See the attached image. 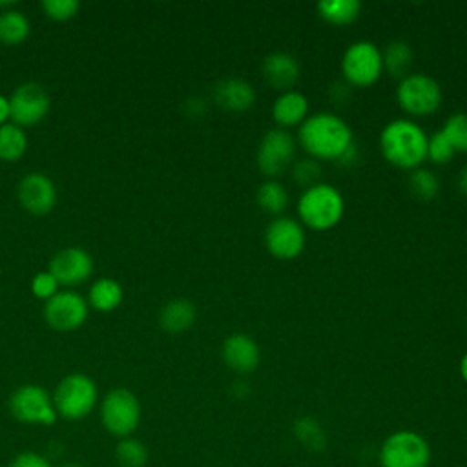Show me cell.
I'll return each instance as SVG.
<instances>
[{
  "label": "cell",
  "mask_w": 467,
  "mask_h": 467,
  "mask_svg": "<svg viewBox=\"0 0 467 467\" xmlns=\"http://www.w3.org/2000/svg\"><path fill=\"white\" fill-rule=\"evenodd\" d=\"M115 458L120 467H144L148 462V449L137 438H122L115 447Z\"/></svg>",
  "instance_id": "28"
},
{
  "label": "cell",
  "mask_w": 467,
  "mask_h": 467,
  "mask_svg": "<svg viewBox=\"0 0 467 467\" xmlns=\"http://www.w3.org/2000/svg\"><path fill=\"white\" fill-rule=\"evenodd\" d=\"M292 434H294L296 441L310 452H321L327 449V443H328L327 432H325L323 425L319 423V420H316L314 416L296 418V421L292 425Z\"/></svg>",
  "instance_id": "21"
},
{
  "label": "cell",
  "mask_w": 467,
  "mask_h": 467,
  "mask_svg": "<svg viewBox=\"0 0 467 467\" xmlns=\"http://www.w3.org/2000/svg\"><path fill=\"white\" fill-rule=\"evenodd\" d=\"M441 131L451 140L456 151H467V113H452L443 124Z\"/></svg>",
  "instance_id": "30"
},
{
  "label": "cell",
  "mask_w": 467,
  "mask_h": 467,
  "mask_svg": "<svg viewBox=\"0 0 467 467\" xmlns=\"http://www.w3.org/2000/svg\"><path fill=\"white\" fill-rule=\"evenodd\" d=\"M257 204L261 206V210H265L266 213H281L286 204H288V193L285 190V186L274 179L265 181L259 190H257Z\"/></svg>",
  "instance_id": "27"
},
{
  "label": "cell",
  "mask_w": 467,
  "mask_h": 467,
  "mask_svg": "<svg viewBox=\"0 0 467 467\" xmlns=\"http://www.w3.org/2000/svg\"><path fill=\"white\" fill-rule=\"evenodd\" d=\"M306 113H308V100L301 91H296V89L283 91L274 100V106H272V117L283 128L303 124V120L306 119Z\"/></svg>",
  "instance_id": "19"
},
{
  "label": "cell",
  "mask_w": 467,
  "mask_h": 467,
  "mask_svg": "<svg viewBox=\"0 0 467 467\" xmlns=\"http://www.w3.org/2000/svg\"><path fill=\"white\" fill-rule=\"evenodd\" d=\"M9 467H53V465L46 456L33 452V451H26V452H20L18 456H15L9 463Z\"/></svg>",
  "instance_id": "35"
},
{
  "label": "cell",
  "mask_w": 467,
  "mask_h": 467,
  "mask_svg": "<svg viewBox=\"0 0 467 467\" xmlns=\"http://www.w3.org/2000/svg\"><path fill=\"white\" fill-rule=\"evenodd\" d=\"M11 414L31 425H53L58 418L53 398L38 385H22L9 398Z\"/></svg>",
  "instance_id": "9"
},
{
  "label": "cell",
  "mask_w": 467,
  "mask_h": 467,
  "mask_svg": "<svg viewBox=\"0 0 467 467\" xmlns=\"http://www.w3.org/2000/svg\"><path fill=\"white\" fill-rule=\"evenodd\" d=\"M341 71L348 86H372L383 71L381 51L378 49L376 44L368 40H358L350 44L343 53Z\"/></svg>",
  "instance_id": "7"
},
{
  "label": "cell",
  "mask_w": 467,
  "mask_h": 467,
  "mask_svg": "<svg viewBox=\"0 0 467 467\" xmlns=\"http://www.w3.org/2000/svg\"><path fill=\"white\" fill-rule=\"evenodd\" d=\"M299 142L314 159H341L354 144L348 124L334 113H316L303 120Z\"/></svg>",
  "instance_id": "1"
},
{
  "label": "cell",
  "mask_w": 467,
  "mask_h": 467,
  "mask_svg": "<svg viewBox=\"0 0 467 467\" xmlns=\"http://www.w3.org/2000/svg\"><path fill=\"white\" fill-rule=\"evenodd\" d=\"M27 148V137L24 130L16 124L0 126V159L2 161H18Z\"/></svg>",
  "instance_id": "26"
},
{
  "label": "cell",
  "mask_w": 467,
  "mask_h": 467,
  "mask_svg": "<svg viewBox=\"0 0 467 467\" xmlns=\"http://www.w3.org/2000/svg\"><path fill=\"white\" fill-rule=\"evenodd\" d=\"M301 67L294 55L286 51L268 53L263 60V77L265 80L281 91H290L299 80Z\"/></svg>",
  "instance_id": "17"
},
{
  "label": "cell",
  "mask_w": 467,
  "mask_h": 467,
  "mask_svg": "<svg viewBox=\"0 0 467 467\" xmlns=\"http://www.w3.org/2000/svg\"><path fill=\"white\" fill-rule=\"evenodd\" d=\"M458 190L467 195V164L462 168L460 175H458Z\"/></svg>",
  "instance_id": "37"
},
{
  "label": "cell",
  "mask_w": 467,
  "mask_h": 467,
  "mask_svg": "<svg viewBox=\"0 0 467 467\" xmlns=\"http://www.w3.org/2000/svg\"><path fill=\"white\" fill-rule=\"evenodd\" d=\"M296 155V142L294 137L283 130H268L257 148V166L266 177H277L281 175Z\"/></svg>",
  "instance_id": "10"
},
{
  "label": "cell",
  "mask_w": 467,
  "mask_h": 467,
  "mask_svg": "<svg viewBox=\"0 0 467 467\" xmlns=\"http://www.w3.org/2000/svg\"><path fill=\"white\" fill-rule=\"evenodd\" d=\"M345 212V202L337 188L327 182H317L305 188L297 201V213L301 221L317 232L334 228Z\"/></svg>",
  "instance_id": "3"
},
{
  "label": "cell",
  "mask_w": 467,
  "mask_h": 467,
  "mask_svg": "<svg viewBox=\"0 0 467 467\" xmlns=\"http://www.w3.org/2000/svg\"><path fill=\"white\" fill-rule=\"evenodd\" d=\"M213 100L224 109L244 111L254 104L255 91L248 80L230 77V78H223L215 84Z\"/></svg>",
  "instance_id": "18"
},
{
  "label": "cell",
  "mask_w": 467,
  "mask_h": 467,
  "mask_svg": "<svg viewBox=\"0 0 467 467\" xmlns=\"http://www.w3.org/2000/svg\"><path fill=\"white\" fill-rule=\"evenodd\" d=\"M9 119V99L0 95V126Z\"/></svg>",
  "instance_id": "36"
},
{
  "label": "cell",
  "mask_w": 467,
  "mask_h": 467,
  "mask_svg": "<svg viewBox=\"0 0 467 467\" xmlns=\"http://www.w3.org/2000/svg\"><path fill=\"white\" fill-rule=\"evenodd\" d=\"M460 376H462V379L467 383V352L463 354V358H462V361H460Z\"/></svg>",
  "instance_id": "38"
},
{
  "label": "cell",
  "mask_w": 467,
  "mask_h": 467,
  "mask_svg": "<svg viewBox=\"0 0 467 467\" xmlns=\"http://www.w3.org/2000/svg\"><path fill=\"white\" fill-rule=\"evenodd\" d=\"M383 69H387L392 77H407L409 67L412 64V47L405 40H392L381 53Z\"/></svg>",
  "instance_id": "24"
},
{
  "label": "cell",
  "mask_w": 467,
  "mask_h": 467,
  "mask_svg": "<svg viewBox=\"0 0 467 467\" xmlns=\"http://www.w3.org/2000/svg\"><path fill=\"white\" fill-rule=\"evenodd\" d=\"M431 445L416 431L401 429L390 432L378 452L381 467H429Z\"/></svg>",
  "instance_id": "4"
},
{
  "label": "cell",
  "mask_w": 467,
  "mask_h": 467,
  "mask_svg": "<svg viewBox=\"0 0 467 467\" xmlns=\"http://www.w3.org/2000/svg\"><path fill=\"white\" fill-rule=\"evenodd\" d=\"M265 244L277 259H294L305 248V230L292 217H275L265 230Z\"/></svg>",
  "instance_id": "12"
},
{
  "label": "cell",
  "mask_w": 467,
  "mask_h": 467,
  "mask_svg": "<svg viewBox=\"0 0 467 467\" xmlns=\"http://www.w3.org/2000/svg\"><path fill=\"white\" fill-rule=\"evenodd\" d=\"M62 467H86V465L77 463V462H69V463H66V465H62Z\"/></svg>",
  "instance_id": "39"
},
{
  "label": "cell",
  "mask_w": 467,
  "mask_h": 467,
  "mask_svg": "<svg viewBox=\"0 0 467 467\" xmlns=\"http://www.w3.org/2000/svg\"><path fill=\"white\" fill-rule=\"evenodd\" d=\"M409 190L420 197V199H432L436 197L438 190H440V182L438 177L425 168H416L412 170V173L409 175Z\"/></svg>",
  "instance_id": "29"
},
{
  "label": "cell",
  "mask_w": 467,
  "mask_h": 467,
  "mask_svg": "<svg viewBox=\"0 0 467 467\" xmlns=\"http://www.w3.org/2000/svg\"><path fill=\"white\" fill-rule=\"evenodd\" d=\"M18 201L22 208L35 215H46L49 213L57 204V188L53 181L38 171L27 173L18 182Z\"/></svg>",
  "instance_id": "14"
},
{
  "label": "cell",
  "mask_w": 467,
  "mask_h": 467,
  "mask_svg": "<svg viewBox=\"0 0 467 467\" xmlns=\"http://www.w3.org/2000/svg\"><path fill=\"white\" fill-rule=\"evenodd\" d=\"M99 392L95 381L80 372L66 376L53 392V405L57 414L66 420H82L86 418L95 403Z\"/></svg>",
  "instance_id": "5"
},
{
  "label": "cell",
  "mask_w": 467,
  "mask_h": 467,
  "mask_svg": "<svg viewBox=\"0 0 467 467\" xmlns=\"http://www.w3.org/2000/svg\"><path fill=\"white\" fill-rule=\"evenodd\" d=\"M221 358L228 368L239 374H248L257 368L261 359V350L255 339H252L248 334L234 332L223 341Z\"/></svg>",
  "instance_id": "16"
},
{
  "label": "cell",
  "mask_w": 467,
  "mask_h": 467,
  "mask_svg": "<svg viewBox=\"0 0 467 467\" xmlns=\"http://www.w3.org/2000/svg\"><path fill=\"white\" fill-rule=\"evenodd\" d=\"M44 317L55 330H75L88 317V303L73 292H57L44 306Z\"/></svg>",
  "instance_id": "13"
},
{
  "label": "cell",
  "mask_w": 467,
  "mask_h": 467,
  "mask_svg": "<svg viewBox=\"0 0 467 467\" xmlns=\"http://www.w3.org/2000/svg\"><path fill=\"white\" fill-rule=\"evenodd\" d=\"M122 301V286L109 277L95 281L89 288V303L100 312L115 310Z\"/></svg>",
  "instance_id": "23"
},
{
  "label": "cell",
  "mask_w": 467,
  "mask_h": 467,
  "mask_svg": "<svg viewBox=\"0 0 467 467\" xmlns=\"http://www.w3.org/2000/svg\"><path fill=\"white\" fill-rule=\"evenodd\" d=\"M78 7H80L78 0H44L42 2V9L46 11V15L51 20H58V22L73 18Z\"/></svg>",
  "instance_id": "32"
},
{
  "label": "cell",
  "mask_w": 467,
  "mask_h": 467,
  "mask_svg": "<svg viewBox=\"0 0 467 467\" xmlns=\"http://www.w3.org/2000/svg\"><path fill=\"white\" fill-rule=\"evenodd\" d=\"M31 31L29 20L20 11H4L0 15V42L16 46L27 38Z\"/></svg>",
  "instance_id": "25"
},
{
  "label": "cell",
  "mask_w": 467,
  "mask_h": 467,
  "mask_svg": "<svg viewBox=\"0 0 467 467\" xmlns=\"http://www.w3.org/2000/svg\"><path fill=\"white\" fill-rule=\"evenodd\" d=\"M429 137L412 120L389 122L379 135V148L387 162L403 170H416L427 159Z\"/></svg>",
  "instance_id": "2"
},
{
  "label": "cell",
  "mask_w": 467,
  "mask_h": 467,
  "mask_svg": "<svg viewBox=\"0 0 467 467\" xmlns=\"http://www.w3.org/2000/svg\"><path fill=\"white\" fill-rule=\"evenodd\" d=\"M317 11L334 26H348L359 16L361 4L358 0H323L317 4Z\"/></svg>",
  "instance_id": "22"
},
{
  "label": "cell",
  "mask_w": 467,
  "mask_h": 467,
  "mask_svg": "<svg viewBox=\"0 0 467 467\" xmlns=\"http://www.w3.org/2000/svg\"><path fill=\"white\" fill-rule=\"evenodd\" d=\"M49 104L51 99L44 86L24 82L9 97V117L16 126H33L47 115Z\"/></svg>",
  "instance_id": "11"
},
{
  "label": "cell",
  "mask_w": 467,
  "mask_h": 467,
  "mask_svg": "<svg viewBox=\"0 0 467 467\" xmlns=\"http://www.w3.org/2000/svg\"><path fill=\"white\" fill-rule=\"evenodd\" d=\"M456 150L451 144V140L445 137V133L440 130L436 131L429 142H427V157L436 164H445L454 157Z\"/></svg>",
  "instance_id": "31"
},
{
  "label": "cell",
  "mask_w": 467,
  "mask_h": 467,
  "mask_svg": "<svg viewBox=\"0 0 467 467\" xmlns=\"http://www.w3.org/2000/svg\"><path fill=\"white\" fill-rule=\"evenodd\" d=\"M100 420L106 431L119 438H128L140 421V403L128 389L109 390L100 405Z\"/></svg>",
  "instance_id": "6"
},
{
  "label": "cell",
  "mask_w": 467,
  "mask_h": 467,
  "mask_svg": "<svg viewBox=\"0 0 467 467\" xmlns=\"http://www.w3.org/2000/svg\"><path fill=\"white\" fill-rule=\"evenodd\" d=\"M294 179L296 182H299L301 186H314L317 184L319 177H321V166L317 161L314 159H301L294 164Z\"/></svg>",
  "instance_id": "33"
},
{
  "label": "cell",
  "mask_w": 467,
  "mask_h": 467,
  "mask_svg": "<svg viewBox=\"0 0 467 467\" xmlns=\"http://www.w3.org/2000/svg\"><path fill=\"white\" fill-rule=\"evenodd\" d=\"M93 272L91 255L78 246H69L57 252L49 261V274L58 285H78Z\"/></svg>",
  "instance_id": "15"
},
{
  "label": "cell",
  "mask_w": 467,
  "mask_h": 467,
  "mask_svg": "<svg viewBox=\"0 0 467 467\" xmlns=\"http://www.w3.org/2000/svg\"><path fill=\"white\" fill-rule=\"evenodd\" d=\"M195 314V305L190 299H171L162 306L159 314V325L170 334H179L193 325Z\"/></svg>",
  "instance_id": "20"
},
{
  "label": "cell",
  "mask_w": 467,
  "mask_h": 467,
  "mask_svg": "<svg viewBox=\"0 0 467 467\" xmlns=\"http://www.w3.org/2000/svg\"><path fill=\"white\" fill-rule=\"evenodd\" d=\"M58 283L49 272H38L31 281V290L38 299H51L57 294Z\"/></svg>",
  "instance_id": "34"
},
{
  "label": "cell",
  "mask_w": 467,
  "mask_h": 467,
  "mask_svg": "<svg viewBox=\"0 0 467 467\" xmlns=\"http://www.w3.org/2000/svg\"><path fill=\"white\" fill-rule=\"evenodd\" d=\"M396 100L401 109L410 115H429L434 113L441 104V88L429 75L410 73L400 80Z\"/></svg>",
  "instance_id": "8"
}]
</instances>
